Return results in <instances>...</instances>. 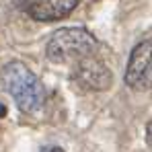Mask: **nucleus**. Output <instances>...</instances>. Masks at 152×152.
<instances>
[{"instance_id":"nucleus-1","label":"nucleus","mask_w":152,"mask_h":152,"mask_svg":"<svg viewBox=\"0 0 152 152\" xmlns=\"http://www.w3.org/2000/svg\"><path fill=\"white\" fill-rule=\"evenodd\" d=\"M2 84L8 91V95L15 99L17 107L23 113H33L37 111L43 99H45V88L41 80L27 68L23 62H10L2 68Z\"/></svg>"},{"instance_id":"nucleus-2","label":"nucleus","mask_w":152,"mask_h":152,"mask_svg":"<svg viewBox=\"0 0 152 152\" xmlns=\"http://www.w3.org/2000/svg\"><path fill=\"white\" fill-rule=\"evenodd\" d=\"M97 39L82 27H66L56 31L45 45V56L53 64H76L82 58L93 56Z\"/></svg>"},{"instance_id":"nucleus-3","label":"nucleus","mask_w":152,"mask_h":152,"mask_svg":"<svg viewBox=\"0 0 152 152\" xmlns=\"http://www.w3.org/2000/svg\"><path fill=\"white\" fill-rule=\"evenodd\" d=\"M72 82L78 91L82 93H95V91H105L111 86L113 82V74L111 70L103 64L101 60L88 56V58H82L74 64V70H72Z\"/></svg>"},{"instance_id":"nucleus-4","label":"nucleus","mask_w":152,"mask_h":152,"mask_svg":"<svg viewBox=\"0 0 152 152\" xmlns=\"http://www.w3.org/2000/svg\"><path fill=\"white\" fill-rule=\"evenodd\" d=\"M150 39L140 41L127 62L126 84L134 91H148L150 88Z\"/></svg>"},{"instance_id":"nucleus-5","label":"nucleus","mask_w":152,"mask_h":152,"mask_svg":"<svg viewBox=\"0 0 152 152\" xmlns=\"http://www.w3.org/2000/svg\"><path fill=\"white\" fill-rule=\"evenodd\" d=\"M15 2L31 19L43 21V23L60 21L68 17L80 4V0H15Z\"/></svg>"},{"instance_id":"nucleus-6","label":"nucleus","mask_w":152,"mask_h":152,"mask_svg":"<svg viewBox=\"0 0 152 152\" xmlns=\"http://www.w3.org/2000/svg\"><path fill=\"white\" fill-rule=\"evenodd\" d=\"M41 152H64V150L58 148V146H51V148H45V150H41Z\"/></svg>"},{"instance_id":"nucleus-7","label":"nucleus","mask_w":152,"mask_h":152,"mask_svg":"<svg viewBox=\"0 0 152 152\" xmlns=\"http://www.w3.org/2000/svg\"><path fill=\"white\" fill-rule=\"evenodd\" d=\"M2 117H6V107L0 103V119H2Z\"/></svg>"},{"instance_id":"nucleus-8","label":"nucleus","mask_w":152,"mask_h":152,"mask_svg":"<svg viewBox=\"0 0 152 152\" xmlns=\"http://www.w3.org/2000/svg\"><path fill=\"white\" fill-rule=\"evenodd\" d=\"M0 136H2V129H0Z\"/></svg>"}]
</instances>
